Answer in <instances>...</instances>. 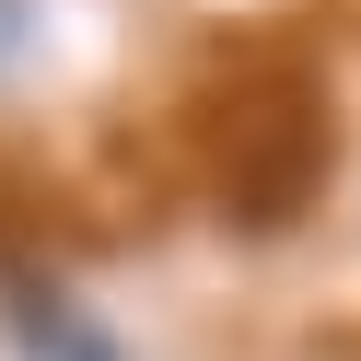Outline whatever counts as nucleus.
Masks as SVG:
<instances>
[{"label":"nucleus","instance_id":"obj_1","mask_svg":"<svg viewBox=\"0 0 361 361\" xmlns=\"http://www.w3.org/2000/svg\"><path fill=\"white\" fill-rule=\"evenodd\" d=\"M12 24H24V0H0V59H12Z\"/></svg>","mask_w":361,"mask_h":361}]
</instances>
